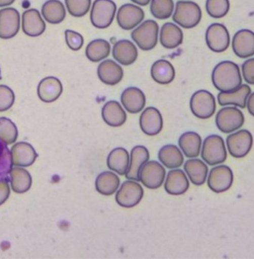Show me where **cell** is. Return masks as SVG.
Returning <instances> with one entry per match:
<instances>
[{"label": "cell", "instance_id": "cell-1", "mask_svg": "<svg viewBox=\"0 0 254 259\" xmlns=\"http://www.w3.org/2000/svg\"><path fill=\"white\" fill-rule=\"evenodd\" d=\"M211 81L220 93L237 90L242 84V76L239 66L231 61H223L213 70Z\"/></svg>", "mask_w": 254, "mask_h": 259}, {"label": "cell", "instance_id": "cell-2", "mask_svg": "<svg viewBox=\"0 0 254 259\" xmlns=\"http://www.w3.org/2000/svg\"><path fill=\"white\" fill-rule=\"evenodd\" d=\"M202 9L192 0H179L172 15L173 21L181 28L192 29L198 26L202 20Z\"/></svg>", "mask_w": 254, "mask_h": 259}, {"label": "cell", "instance_id": "cell-3", "mask_svg": "<svg viewBox=\"0 0 254 259\" xmlns=\"http://www.w3.org/2000/svg\"><path fill=\"white\" fill-rule=\"evenodd\" d=\"M201 156L203 162L209 166L223 164L228 158L225 140L222 136L211 134L205 137L202 143Z\"/></svg>", "mask_w": 254, "mask_h": 259}, {"label": "cell", "instance_id": "cell-4", "mask_svg": "<svg viewBox=\"0 0 254 259\" xmlns=\"http://www.w3.org/2000/svg\"><path fill=\"white\" fill-rule=\"evenodd\" d=\"M159 25L158 23L148 19L143 21L131 32V39L142 51H151L158 43Z\"/></svg>", "mask_w": 254, "mask_h": 259}, {"label": "cell", "instance_id": "cell-5", "mask_svg": "<svg viewBox=\"0 0 254 259\" xmlns=\"http://www.w3.org/2000/svg\"><path fill=\"white\" fill-rule=\"evenodd\" d=\"M117 12L116 3L112 0H95L91 7V22L98 29L110 26Z\"/></svg>", "mask_w": 254, "mask_h": 259}, {"label": "cell", "instance_id": "cell-6", "mask_svg": "<svg viewBox=\"0 0 254 259\" xmlns=\"http://www.w3.org/2000/svg\"><path fill=\"white\" fill-rule=\"evenodd\" d=\"M216 124L218 130L223 133H232L243 126L244 114L235 106H225L218 111Z\"/></svg>", "mask_w": 254, "mask_h": 259}, {"label": "cell", "instance_id": "cell-7", "mask_svg": "<svg viewBox=\"0 0 254 259\" xmlns=\"http://www.w3.org/2000/svg\"><path fill=\"white\" fill-rule=\"evenodd\" d=\"M190 108L192 113L199 119H208L216 113V99L208 91H197L190 100Z\"/></svg>", "mask_w": 254, "mask_h": 259}, {"label": "cell", "instance_id": "cell-8", "mask_svg": "<svg viewBox=\"0 0 254 259\" xmlns=\"http://www.w3.org/2000/svg\"><path fill=\"white\" fill-rule=\"evenodd\" d=\"M253 145V136L247 130H241L229 133L227 138V147L233 158L241 159L247 155Z\"/></svg>", "mask_w": 254, "mask_h": 259}, {"label": "cell", "instance_id": "cell-9", "mask_svg": "<svg viewBox=\"0 0 254 259\" xmlns=\"http://www.w3.org/2000/svg\"><path fill=\"white\" fill-rule=\"evenodd\" d=\"M144 191L138 181L127 180L116 191L115 201L118 206L124 208L136 207L142 200Z\"/></svg>", "mask_w": 254, "mask_h": 259}, {"label": "cell", "instance_id": "cell-10", "mask_svg": "<svg viewBox=\"0 0 254 259\" xmlns=\"http://www.w3.org/2000/svg\"><path fill=\"white\" fill-rule=\"evenodd\" d=\"M166 178L164 166L157 161H147L139 170L138 181L150 190L159 189Z\"/></svg>", "mask_w": 254, "mask_h": 259}, {"label": "cell", "instance_id": "cell-11", "mask_svg": "<svg viewBox=\"0 0 254 259\" xmlns=\"http://www.w3.org/2000/svg\"><path fill=\"white\" fill-rule=\"evenodd\" d=\"M234 180L233 172L227 165H216L207 174V186L214 193L221 194L229 191Z\"/></svg>", "mask_w": 254, "mask_h": 259}, {"label": "cell", "instance_id": "cell-12", "mask_svg": "<svg viewBox=\"0 0 254 259\" xmlns=\"http://www.w3.org/2000/svg\"><path fill=\"white\" fill-rule=\"evenodd\" d=\"M115 16L118 26L125 31H131L143 22L145 12L141 6L125 3L118 8Z\"/></svg>", "mask_w": 254, "mask_h": 259}, {"label": "cell", "instance_id": "cell-13", "mask_svg": "<svg viewBox=\"0 0 254 259\" xmlns=\"http://www.w3.org/2000/svg\"><path fill=\"white\" fill-rule=\"evenodd\" d=\"M205 42L210 51L223 53L228 50L230 44L229 30L222 23H213L205 31Z\"/></svg>", "mask_w": 254, "mask_h": 259}, {"label": "cell", "instance_id": "cell-14", "mask_svg": "<svg viewBox=\"0 0 254 259\" xmlns=\"http://www.w3.org/2000/svg\"><path fill=\"white\" fill-rule=\"evenodd\" d=\"M20 14L15 8L0 9V39L9 40L17 35L20 29Z\"/></svg>", "mask_w": 254, "mask_h": 259}, {"label": "cell", "instance_id": "cell-15", "mask_svg": "<svg viewBox=\"0 0 254 259\" xmlns=\"http://www.w3.org/2000/svg\"><path fill=\"white\" fill-rule=\"evenodd\" d=\"M232 50L238 58L247 59L254 56V32L248 29L238 30L231 42Z\"/></svg>", "mask_w": 254, "mask_h": 259}, {"label": "cell", "instance_id": "cell-16", "mask_svg": "<svg viewBox=\"0 0 254 259\" xmlns=\"http://www.w3.org/2000/svg\"><path fill=\"white\" fill-rule=\"evenodd\" d=\"M163 116L158 108L149 106L142 110L139 125L142 132L148 136L158 135L163 130Z\"/></svg>", "mask_w": 254, "mask_h": 259}, {"label": "cell", "instance_id": "cell-17", "mask_svg": "<svg viewBox=\"0 0 254 259\" xmlns=\"http://www.w3.org/2000/svg\"><path fill=\"white\" fill-rule=\"evenodd\" d=\"M120 102L125 111L136 114L144 109L146 97L140 89L136 87H129L122 92Z\"/></svg>", "mask_w": 254, "mask_h": 259}, {"label": "cell", "instance_id": "cell-18", "mask_svg": "<svg viewBox=\"0 0 254 259\" xmlns=\"http://www.w3.org/2000/svg\"><path fill=\"white\" fill-rule=\"evenodd\" d=\"M98 77L107 85H115L123 79L124 72L117 62L104 60L98 67Z\"/></svg>", "mask_w": 254, "mask_h": 259}, {"label": "cell", "instance_id": "cell-19", "mask_svg": "<svg viewBox=\"0 0 254 259\" xmlns=\"http://www.w3.org/2000/svg\"><path fill=\"white\" fill-rule=\"evenodd\" d=\"M112 57L119 65L129 66L136 62L138 58V49L130 40L122 39L113 45Z\"/></svg>", "mask_w": 254, "mask_h": 259}, {"label": "cell", "instance_id": "cell-20", "mask_svg": "<svg viewBox=\"0 0 254 259\" xmlns=\"http://www.w3.org/2000/svg\"><path fill=\"white\" fill-rule=\"evenodd\" d=\"M22 30L27 36L38 37L46 30V23L37 9L31 8L22 14Z\"/></svg>", "mask_w": 254, "mask_h": 259}, {"label": "cell", "instance_id": "cell-21", "mask_svg": "<svg viewBox=\"0 0 254 259\" xmlns=\"http://www.w3.org/2000/svg\"><path fill=\"white\" fill-rule=\"evenodd\" d=\"M190 187V182L186 173L181 169H172L164 181L165 191L172 196H180L185 194Z\"/></svg>", "mask_w": 254, "mask_h": 259}, {"label": "cell", "instance_id": "cell-22", "mask_svg": "<svg viewBox=\"0 0 254 259\" xmlns=\"http://www.w3.org/2000/svg\"><path fill=\"white\" fill-rule=\"evenodd\" d=\"M63 93V84L61 80L55 77L43 78L37 88L39 99L46 104L56 102Z\"/></svg>", "mask_w": 254, "mask_h": 259}, {"label": "cell", "instance_id": "cell-23", "mask_svg": "<svg viewBox=\"0 0 254 259\" xmlns=\"http://www.w3.org/2000/svg\"><path fill=\"white\" fill-rule=\"evenodd\" d=\"M251 94V88L248 84H241L237 90L219 93L218 103L222 106H235L239 108H245L249 95Z\"/></svg>", "mask_w": 254, "mask_h": 259}, {"label": "cell", "instance_id": "cell-24", "mask_svg": "<svg viewBox=\"0 0 254 259\" xmlns=\"http://www.w3.org/2000/svg\"><path fill=\"white\" fill-rule=\"evenodd\" d=\"M102 116L103 121L111 127L122 126L127 119L125 109L116 101H109L102 106Z\"/></svg>", "mask_w": 254, "mask_h": 259}, {"label": "cell", "instance_id": "cell-25", "mask_svg": "<svg viewBox=\"0 0 254 259\" xmlns=\"http://www.w3.org/2000/svg\"><path fill=\"white\" fill-rule=\"evenodd\" d=\"M149 150L142 145L134 146L129 153V165L125 177L127 180L138 181V174L141 167L149 161Z\"/></svg>", "mask_w": 254, "mask_h": 259}, {"label": "cell", "instance_id": "cell-26", "mask_svg": "<svg viewBox=\"0 0 254 259\" xmlns=\"http://www.w3.org/2000/svg\"><path fill=\"white\" fill-rule=\"evenodd\" d=\"M184 34L181 29L175 23L167 22L161 27L159 31V40L163 48L165 49H176L183 43Z\"/></svg>", "mask_w": 254, "mask_h": 259}, {"label": "cell", "instance_id": "cell-27", "mask_svg": "<svg viewBox=\"0 0 254 259\" xmlns=\"http://www.w3.org/2000/svg\"><path fill=\"white\" fill-rule=\"evenodd\" d=\"M13 165L17 167H29L36 161L38 154L34 147L27 142H18L11 148Z\"/></svg>", "mask_w": 254, "mask_h": 259}, {"label": "cell", "instance_id": "cell-28", "mask_svg": "<svg viewBox=\"0 0 254 259\" xmlns=\"http://www.w3.org/2000/svg\"><path fill=\"white\" fill-rule=\"evenodd\" d=\"M178 143L182 153L188 158H197L201 154L202 137L195 131L184 132L179 137Z\"/></svg>", "mask_w": 254, "mask_h": 259}, {"label": "cell", "instance_id": "cell-29", "mask_svg": "<svg viewBox=\"0 0 254 259\" xmlns=\"http://www.w3.org/2000/svg\"><path fill=\"white\" fill-rule=\"evenodd\" d=\"M184 171L194 185L202 186L206 181L208 167L202 159L190 158L184 163Z\"/></svg>", "mask_w": 254, "mask_h": 259}, {"label": "cell", "instance_id": "cell-30", "mask_svg": "<svg viewBox=\"0 0 254 259\" xmlns=\"http://www.w3.org/2000/svg\"><path fill=\"white\" fill-rule=\"evenodd\" d=\"M175 76V68L172 63L167 60H158L151 67V77L159 84L171 83L174 80Z\"/></svg>", "mask_w": 254, "mask_h": 259}, {"label": "cell", "instance_id": "cell-31", "mask_svg": "<svg viewBox=\"0 0 254 259\" xmlns=\"http://www.w3.org/2000/svg\"><path fill=\"white\" fill-rule=\"evenodd\" d=\"M160 163L168 169H177L184 163V155L177 145H164L158 153Z\"/></svg>", "mask_w": 254, "mask_h": 259}, {"label": "cell", "instance_id": "cell-32", "mask_svg": "<svg viewBox=\"0 0 254 259\" xmlns=\"http://www.w3.org/2000/svg\"><path fill=\"white\" fill-rule=\"evenodd\" d=\"M107 167L117 175L125 176L129 165V152L123 147H116L107 156Z\"/></svg>", "mask_w": 254, "mask_h": 259}, {"label": "cell", "instance_id": "cell-33", "mask_svg": "<svg viewBox=\"0 0 254 259\" xmlns=\"http://www.w3.org/2000/svg\"><path fill=\"white\" fill-rule=\"evenodd\" d=\"M41 15L50 24H60L66 18V7L60 0H48L42 6Z\"/></svg>", "mask_w": 254, "mask_h": 259}, {"label": "cell", "instance_id": "cell-34", "mask_svg": "<svg viewBox=\"0 0 254 259\" xmlns=\"http://www.w3.org/2000/svg\"><path fill=\"white\" fill-rule=\"evenodd\" d=\"M9 181L12 190L17 194H24L32 186V177L30 173L21 167H14L9 173Z\"/></svg>", "mask_w": 254, "mask_h": 259}, {"label": "cell", "instance_id": "cell-35", "mask_svg": "<svg viewBox=\"0 0 254 259\" xmlns=\"http://www.w3.org/2000/svg\"><path fill=\"white\" fill-rule=\"evenodd\" d=\"M120 186L119 177L116 173L105 171L101 173L96 179V189L103 196L113 195Z\"/></svg>", "mask_w": 254, "mask_h": 259}, {"label": "cell", "instance_id": "cell-36", "mask_svg": "<svg viewBox=\"0 0 254 259\" xmlns=\"http://www.w3.org/2000/svg\"><path fill=\"white\" fill-rule=\"evenodd\" d=\"M111 51L109 42L103 39H96L90 42L86 48V56L93 63L102 62L106 59Z\"/></svg>", "mask_w": 254, "mask_h": 259}, {"label": "cell", "instance_id": "cell-37", "mask_svg": "<svg viewBox=\"0 0 254 259\" xmlns=\"http://www.w3.org/2000/svg\"><path fill=\"white\" fill-rule=\"evenodd\" d=\"M175 4L173 0H151L150 11L153 16L159 20H165L173 15Z\"/></svg>", "mask_w": 254, "mask_h": 259}, {"label": "cell", "instance_id": "cell-38", "mask_svg": "<svg viewBox=\"0 0 254 259\" xmlns=\"http://www.w3.org/2000/svg\"><path fill=\"white\" fill-rule=\"evenodd\" d=\"M17 138L18 130L15 123L7 117H0V140L10 145L15 143Z\"/></svg>", "mask_w": 254, "mask_h": 259}, {"label": "cell", "instance_id": "cell-39", "mask_svg": "<svg viewBox=\"0 0 254 259\" xmlns=\"http://www.w3.org/2000/svg\"><path fill=\"white\" fill-rule=\"evenodd\" d=\"M230 3L229 0H206L205 10L207 14L216 19L223 18L228 15Z\"/></svg>", "mask_w": 254, "mask_h": 259}, {"label": "cell", "instance_id": "cell-40", "mask_svg": "<svg viewBox=\"0 0 254 259\" xmlns=\"http://www.w3.org/2000/svg\"><path fill=\"white\" fill-rule=\"evenodd\" d=\"M12 166L11 151L8 149L7 144L0 140V181L7 179Z\"/></svg>", "mask_w": 254, "mask_h": 259}, {"label": "cell", "instance_id": "cell-41", "mask_svg": "<svg viewBox=\"0 0 254 259\" xmlns=\"http://www.w3.org/2000/svg\"><path fill=\"white\" fill-rule=\"evenodd\" d=\"M66 9L74 17H82L92 7V0H65Z\"/></svg>", "mask_w": 254, "mask_h": 259}, {"label": "cell", "instance_id": "cell-42", "mask_svg": "<svg viewBox=\"0 0 254 259\" xmlns=\"http://www.w3.org/2000/svg\"><path fill=\"white\" fill-rule=\"evenodd\" d=\"M15 103L14 92L7 85L0 84V112L10 109Z\"/></svg>", "mask_w": 254, "mask_h": 259}, {"label": "cell", "instance_id": "cell-43", "mask_svg": "<svg viewBox=\"0 0 254 259\" xmlns=\"http://www.w3.org/2000/svg\"><path fill=\"white\" fill-rule=\"evenodd\" d=\"M65 37L68 47L73 51H78L83 45V37L73 30H66Z\"/></svg>", "mask_w": 254, "mask_h": 259}, {"label": "cell", "instance_id": "cell-44", "mask_svg": "<svg viewBox=\"0 0 254 259\" xmlns=\"http://www.w3.org/2000/svg\"><path fill=\"white\" fill-rule=\"evenodd\" d=\"M241 76L248 84H254V58L247 59L241 65Z\"/></svg>", "mask_w": 254, "mask_h": 259}, {"label": "cell", "instance_id": "cell-45", "mask_svg": "<svg viewBox=\"0 0 254 259\" xmlns=\"http://www.w3.org/2000/svg\"><path fill=\"white\" fill-rule=\"evenodd\" d=\"M10 196V187L8 184V180L0 181V206L3 205Z\"/></svg>", "mask_w": 254, "mask_h": 259}, {"label": "cell", "instance_id": "cell-46", "mask_svg": "<svg viewBox=\"0 0 254 259\" xmlns=\"http://www.w3.org/2000/svg\"><path fill=\"white\" fill-rule=\"evenodd\" d=\"M246 107L248 109V112L254 116V93H251L247 99L246 103Z\"/></svg>", "mask_w": 254, "mask_h": 259}, {"label": "cell", "instance_id": "cell-47", "mask_svg": "<svg viewBox=\"0 0 254 259\" xmlns=\"http://www.w3.org/2000/svg\"><path fill=\"white\" fill-rule=\"evenodd\" d=\"M131 2L138 6H147L148 4H150L151 0H131Z\"/></svg>", "mask_w": 254, "mask_h": 259}, {"label": "cell", "instance_id": "cell-48", "mask_svg": "<svg viewBox=\"0 0 254 259\" xmlns=\"http://www.w3.org/2000/svg\"><path fill=\"white\" fill-rule=\"evenodd\" d=\"M14 1H15V0H0V8L8 7V6H10L11 4H13Z\"/></svg>", "mask_w": 254, "mask_h": 259}, {"label": "cell", "instance_id": "cell-49", "mask_svg": "<svg viewBox=\"0 0 254 259\" xmlns=\"http://www.w3.org/2000/svg\"><path fill=\"white\" fill-rule=\"evenodd\" d=\"M0 78H1V69H0Z\"/></svg>", "mask_w": 254, "mask_h": 259}]
</instances>
